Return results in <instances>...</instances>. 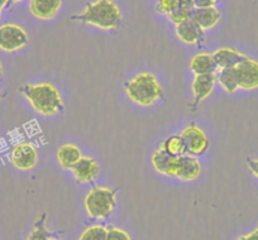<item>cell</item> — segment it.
Returning <instances> with one entry per match:
<instances>
[{"label":"cell","mask_w":258,"mask_h":240,"mask_svg":"<svg viewBox=\"0 0 258 240\" xmlns=\"http://www.w3.org/2000/svg\"><path fill=\"white\" fill-rule=\"evenodd\" d=\"M73 19L109 31L120 26L121 12L113 0H96L89 4L81 14L73 16Z\"/></svg>","instance_id":"6da1fadb"},{"label":"cell","mask_w":258,"mask_h":240,"mask_svg":"<svg viewBox=\"0 0 258 240\" xmlns=\"http://www.w3.org/2000/svg\"><path fill=\"white\" fill-rule=\"evenodd\" d=\"M21 93L31 103L34 110L42 115H53L63 109V103L56 86L49 83L38 85H24Z\"/></svg>","instance_id":"7a4b0ae2"},{"label":"cell","mask_w":258,"mask_h":240,"mask_svg":"<svg viewBox=\"0 0 258 240\" xmlns=\"http://www.w3.org/2000/svg\"><path fill=\"white\" fill-rule=\"evenodd\" d=\"M126 94L133 103L151 106L162 96L163 89L153 73H140L125 85Z\"/></svg>","instance_id":"3957f363"},{"label":"cell","mask_w":258,"mask_h":240,"mask_svg":"<svg viewBox=\"0 0 258 240\" xmlns=\"http://www.w3.org/2000/svg\"><path fill=\"white\" fill-rule=\"evenodd\" d=\"M116 202V190L94 187L85 197V207L93 219H106L111 215Z\"/></svg>","instance_id":"277c9868"},{"label":"cell","mask_w":258,"mask_h":240,"mask_svg":"<svg viewBox=\"0 0 258 240\" xmlns=\"http://www.w3.org/2000/svg\"><path fill=\"white\" fill-rule=\"evenodd\" d=\"M28 34L17 24L0 27V49L4 52H16L28 44Z\"/></svg>","instance_id":"5b68a950"},{"label":"cell","mask_w":258,"mask_h":240,"mask_svg":"<svg viewBox=\"0 0 258 240\" xmlns=\"http://www.w3.org/2000/svg\"><path fill=\"white\" fill-rule=\"evenodd\" d=\"M11 162L21 171H29L36 167L38 162V152L33 144L28 142L19 143L12 149Z\"/></svg>","instance_id":"8992f818"},{"label":"cell","mask_w":258,"mask_h":240,"mask_svg":"<svg viewBox=\"0 0 258 240\" xmlns=\"http://www.w3.org/2000/svg\"><path fill=\"white\" fill-rule=\"evenodd\" d=\"M158 13L166 14L175 24L181 23L190 18L192 6L188 0H158Z\"/></svg>","instance_id":"52a82bcc"},{"label":"cell","mask_w":258,"mask_h":240,"mask_svg":"<svg viewBox=\"0 0 258 240\" xmlns=\"http://www.w3.org/2000/svg\"><path fill=\"white\" fill-rule=\"evenodd\" d=\"M183 143L186 147V153L190 155L203 154L209 147V140L207 135L197 125H190L181 133Z\"/></svg>","instance_id":"ba28073f"},{"label":"cell","mask_w":258,"mask_h":240,"mask_svg":"<svg viewBox=\"0 0 258 240\" xmlns=\"http://www.w3.org/2000/svg\"><path fill=\"white\" fill-rule=\"evenodd\" d=\"M238 86L242 90H255L258 89V62L255 59L247 58L235 67Z\"/></svg>","instance_id":"9c48e42d"},{"label":"cell","mask_w":258,"mask_h":240,"mask_svg":"<svg viewBox=\"0 0 258 240\" xmlns=\"http://www.w3.org/2000/svg\"><path fill=\"white\" fill-rule=\"evenodd\" d=\"M190 19H192L203 31H209L218 26L222 16L215 7H205V8L191 9Z\"/></svg>","instance_id":"30bf717a"},{"label":"cell","mask_w":258,"mask_h":240,"mask_svg":"<svg viewBox=\"0 0 258 240\" xmlns=\"http://www.w3.org/2000/svg\"><path fill=\"white\" fill-rule=\"evenodd\" d=\"M71 170H73L74 176L80 184L94 181L100 173L99 165L94 158L90 157H81L80 161Z\"/></svg>","instance_id":"8fae6325"},{"label":"cell","mask_w":258,"mask_h":240,"mask_svg":"<svg viewBox=\"0 0 258 240\" xmlns=\"http://www.w3.org/2000/svg\"><path fill=\"white\" fill-rule=\"evenodd\" d=\"M217 84V72L205 73V75H195L192 81V93L195 103H202L212 95L214 86Z\"/></svg>","instance_id":"7c38bea8"},{"label":"cell","mask_w":258,"mask_h":240,"mask_svg":"<svg viewBox=\"0 0 258 240\" xmlns=\"http://www.w3.org/2000/svg\"><path fill=\"white\" fill-rule=\"evenodd\" d=\"M62 0H31L29 11L36 18L49 21L54 18L61 9Z\"/></svg>","instance_id":"4fadbf2b"},{"label":"cell","mask_w":258,"mask_h":240,"mask_svg":"<svg viewBox=\"0 0 258 240\" xmlns=\"http://www.w3.org/2000/svg\"><path fill=\"white\" fill-rule=\"evenodd\" d=\"M248 56L240 53L237 49L229 48V47H223V48L217 49L213 53V58L215 61V65L219 70L224 68L237 67L240 62H243Z\"/></svg>","instance_id":"5bb4252c"},{"label":"cell","mask_w":258,"mask_h":240,"mask_svg":"<svg viewBox=\"0 0 258 240\" xmlns=\"http://www.w3.org/2000/svg\"><path fill=\"white\" fill-rule=\"evenodd\" d=\"M200 173H202V166L197 158L186 154L178 157L176 177L182 181H194L199 177Z\"/></svg>","instance_id":"9a60e30c"},{"label":"cell","mask_w":258,"mask_h":240,"mask_svg":"<svg viewBox=\"0 0 258 240\" xmlns=\"http://www.w3.org/2000/svg\"><path fill=\"white\" fill-rule=\"evenodd\" d=\"M177 163L178 157L168 154L163 149H158L157 152L153 153L152 155V165L157 172L162 175L170 176V177H176L177 172Z\"/></svg>","instance_id":"2e32d148"},{"label":"cell","mask_w":258,"mask_h":240,"mask_svg":"<svg viewBox=\"0 0 258 240\" xmlns=\"http://www.w3.org/2000/svg\"><path fill=\"white\" fill-rule=\"evenodd\" d=\"M203 29L192 19H186L176 24V34L182 42L187 44H195L203 38Z\"/></svg>","instance_id":"e0dca14e"},{"label":"cell","mask_w":258,"mask_h":240,"mask_svg":"<svg viewBox=\"0 0 258 240\" xmlns=\"http://www.w3.org/2000/svg\"><path fill=\"white\" fill-rule=\"evenodd\" d=\"M217 65L213 58V54L199 53L190 61V70L195 75H205V73L217 72Z\"/></svg>","instance_id":"ac0fdd59"},{"label":"cell","mask_w":258,"mask_h":240,"mask_svg":"<svg viewBox=\"0 0 258 240\" xmlns=\"http://www.w3.org/2000/svg\"><path fill=\"white\" fill-rule=\"evenodd\" d=\"M81 157L83 155H81L80 148L76 147L75 144H63L58 148V152H57V159L64 170L73 168Z\"/></svg>","instance_id":"d6986e66"},{"label":"cell","mask_w":258,"mask_h":240,"mask_svg":"<svg viewBox=\"0 0 258 240\" xmlns=\"http://www.w3.org/2000/svg\"><path fill=\"white\" fill-rule=\"evenodd\" d=\"M217 83H219L228 94H234L235 91L239 90L235 67L220 70L217 73Z\"/></svg>","instance_id":"ffe728a7"},{"label":"cell","mask_w":258,"mask_h":240,"mask_svg":"<svg viewBox=\"0 0 258 240\" xmlns=\"http://www.w3.org/2000/svg\"><path fill=\"white\" fill-rule=\"evenodd\" d=\"M161 149L167 152L168 154L175 155V157H180V155L186 154L185 143H183L181 135H172V137L163 140V143L161 144Z\"/></svg>","instance_id":"44dd1931"},{"label":"cell","mask_w":258,"mask_h":240,"mask_svg":"<svg viewBox=\"0 0 258 240\" xmlns=\"http://www.w3.org/2000/svg\"><path fill=\"white\" fill-rule=\"evenodd\" d=\"M46 212H43L37 217L33 229L27 240H48V232L46 229Z\"/></svg>","instance_id":"7402d4cb"},{"label":"cell","mask_w":258,"mask_h":240,"mask_svg":"<svg viewBox=\"0 0 258 240\" xmlns=\"http://www.w3.org/2000/svg\"><path fill=\"white\" fill-rule=\"evenodd\" d=\"M79 240H106V227L101 225H94L88 227L81 234Z\"/></svg>","instance_id":"603a6c76"},{"label":"cell","mask_w":258,"mask_h":240,"mask_svg":"<svg viewBox=\"0 0 258 240\" xmlns=\"http://www.w3.org/2000/svg\"><path fill=\"white\" fill-rule=\"evenodd\" d=\"M106 240H132L129 234L115 226L106 227Z\"/></svg>","instance_id":"cb8c5ba5"},{"label":"cell","mask_w":258,"mask_h":240,"mask_svg":"<svg viewBox=\"0 0 258 240\" xmlns=\"http://www.w3.org/2000/svg\"><path fill=\"white\" fill-rule=\"evenodd\" d=\"M192 8H205V7H214L219 0H188Z\"/></svg>","instance_id":"d4e9b609"},{"label":"cell","mask_w":258,"mask_h":240,"mask_svg":"<svg viewBox=\"0 0 258 240\" xmlns=\"http://www.w3.org/2000/svg\"><path fill=\"white\" fill-rule=\"evenodd\" d=\"M248 167H249L250 172L258 178V159H252V158H248Z\"/></svg>","instance_id":"484cf974"},{"label":"cell","mask_w":258,"mask_h":240,"mask_svg":"<svg viewBox=\"0 0 258 240\" xmlns=\"http://www.w3.org/2000/svg\"><path fill=\"white\" fill-rule=\"evenodd\" d=\"M237 240H258V226L252 232H249L247 235H243V236L238 237Z\"/></svg>","instance_id":"4316f807"},{"label":"cell","mask_w":258,"mask_h":240,"mask_svg":"<svg viewBox=\"0 0 258 240\" xmlns=\"http://www.w3.org/2000/svg\"><path fill=\"white\" fill-rule=\"evenodd\" d=\"M9 0H0V11H3L7 6H8Z\"/></svg>","instance_id":"83f0119b"},{"label":"cell","mask_w":258,"mask_h":240,"mask_svg":"<svg viewBox=\"0 0 258 240\" xmlns=\"http://www.w3.org/2000/svg\"><path fill=\"white\" fill-rule=\"evenodd\" d=\"M3 73H4V71H3V65H2V62H0V77L3 76Z\"/></svg>","instance_id":"f1b7e54d"},{"label":"cell","mask_w":258,"mask_h":240,"mask_svg":"<svg viewBox=\"0 0 258 240\" xmlns=\"http://www.w3.org/2000/svg\"><path fill=\"white\" fill-rule=\"evenodd\" d=\"M19 2H22V0H9V3H8V6H9V4H14V3H19Z\"/></svg>","instance_id":"f546056e"},{"label":"cell","mask_w":258,"mask_h":240,"mask_svg":"<svg viewBox=\"0 0 258 240\" xmlns=\"http://www.w3.org/2000/svg\"><path fill=\"white\" fill-rule=\"evenodd\" d=\"M48 240H58V239H48Z\"/></svg>","instance_id":"4dcf8cb0"}]
</instances>
